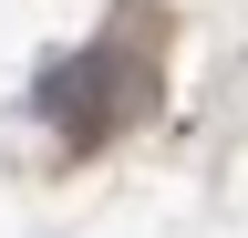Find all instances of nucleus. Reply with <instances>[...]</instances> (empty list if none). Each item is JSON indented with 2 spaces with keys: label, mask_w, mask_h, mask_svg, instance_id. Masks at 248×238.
Masks as SVG:
<instances>
[{
  "label": "nucleus",
  "mask_w": 248,
  "mask_h": 238,
  "mask_svg": "<svg viewBox=\"0 0 248 238\" xmlns=\"http://www.w3.org/2000/svg\"><path fill=\"white\" fill-rule=\"evenodd\" d=\"M114 63H124V52H73V63H62V73L42 83V104H52V125L73 135V145H104V135L124 125V114L145 104V83H124Z\"/></svg>",
  "instance_id": "obj_1"
}]
</instances>
